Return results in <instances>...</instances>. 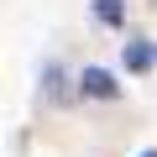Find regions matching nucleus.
I'll list each match as a JSON object with an SVG mask.
<instances>
[{
    "mask_svg": "<svg viewBox=\"0 0 157 157\" xmlns=\"http://www.w3.org/2000/svg\"><path fill=\"white\" fill-rule=\"evenodd\" d=\"M78 94H89V100H121V84L105 68H84L78 73Z\"/></svg>",
    "mask_w": 157,
    "mask_h": 157,
    "instance_id": "obj_1",
    "label": "nucleus"
},
{
    "mask_svg": "<svg viewBox=\"0 0 157 157\" xmlns=\"http://www.w3.org/2000/svg\"><path fill=\"white\" fill-rule=\"evenodd\" d=\"M121 58H126V68H131V73H147V68H157V47H152V42H141V37H131Z\"/></svg>",
    "mask_w": 157,
    "mask_h": 157,
    "instance_id": "obj_2",
    "label": "nucleus"
},
{
    "mask_svg": "<svg viewBox=\"0 0 157 157\" xmlns=\"http://www.w3.org/2000/svg\"><path fill=\"white\" fill-rule=\"evenodd\" d=\"M94 21L100 26H126V0H94Z\"/></svg>",
    "mask_w": 157,
    "mask_h": 157,
    "instance_id": "obj_3",
    "label": "nucleus"
},
{
    "mask_svg": "<svg viewBox=\"0 0 157 157\" xmlns=\"http://www.w3.org/2000/svg\"><path fill=\"white\" fill-rule=\"evenodd\" d=\"M136 157H157V147H147V152H136Z\"/></svg>",
    "mask_w": 157,
    "mask_h": 157,
    "instance_id": "obj_4",
    "label": "nucleus"
}]
</instances>
